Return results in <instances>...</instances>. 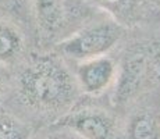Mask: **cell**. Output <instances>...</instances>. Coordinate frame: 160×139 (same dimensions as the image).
I'll return each mask as SVG.
<instances>
[{"label":"cell","mask_w":160,"mask_h":139,"mask_svg":"<svg viewBox=\"0 0 160 139\" xmlns=\"http://www.w3.org/2000/svg\"><path fill=\"white\" fill-rule=\"evenodd\" d=\"M77 93L71 72L58 56L31 53L11 70L10 82L0 106L32 125L53 124L68 113Z\"/></svg>","instance_id":"6da1fadb"},{"label":"cell","mask_w":160,"mask_h":139,"mask_svg":"<svg viewBox=\"0 0 160 139\" xmlns=\"http://www.w3.org/2000/svg\"><path fill=\"white\" fill-rule=\"evenodd\" d=\"M121 35V25L117 21H100L84 27L68 38L61 39L56 49L66 57L87 61L104 56L118 42Z\"/></svg>","instance_id":"7a4b0ae2"},{"label":"cell","mask_w":160,"mask_h":139,"mask_svg":"<svg viewBox=\"0 0 160 139\" xmlns=\"http://www.w3.org/2000/svg\"><path fill=\"white\" fill-rule=\"evenodd\" d=\"M84 139H121V129L112 114L99 109L70 110L53 122Z\"/></svg>","instance_id":"3957f363"},{"label":"cell","mask_w":160,"mask_h":139,"mask_svg":"<svg viewBox=\"0 0 160 139\" xmlns=\"http://www.w3.org/2000/svg\"><path fill=\"white\" fill-rule=\"evenodd\" d=\"M36 43L48 45L60 38L71 17L70 0H31Z\"/></svg>","instance_id":"277c9868"},{"label":"cell","mask_w":160,"mask_h":139,"mask_svg":"<svg viewBox=\"0 0 160 139\" xmlns=\"http://www.w3.org/2000/svg\"><path fill=\"white\" fill-rule=\"evenodd\" d=\"M117 77V66L109 56H100L82 61L77 68V81L89 95L104 92Z\"/></svg>","instance_id":"5b68a950"},{"label":"cell","mask_w":160,"mask_h":139,"mask_svg":"<svg viewBox=\"0 0 160 139\" xmlns=\"http://www.w3.org/2000/svg\"><path fill=\"white\" fill-rule=\"evenodd\" d=\"M32 39L21 28L0 20V66L15 68L32 53Z\"/></svg>","instance_id":"8992f818"},{"label":"cell","mask_w":160,"mask_h":139,"mask_svg":"<svg viewBox=\"0 0 160 139\" xmlns=\"http://www.w3.org/2000/svg\"><path fill=\"white\" fill-rule=\"evenodd\" d=\"M121 139H160V113L153 109L138 110L128 120Z\"/></svg>","instance_id":"52a82bcc"},{"label":"cell","mask_w":160,"mask_h":139,"mask_svg":"<svg viewBox=\"0 0 160 139\" xmlns=\"http://www.w3.org/2000/svg\"><path fill=\"white\" fill-rule=\"evenodd\" d=\"M0 20L21 28L36 43L31 0H0Z\"/></svg>","instance_id":"ba28073f"},{"label":"cell","mask_w":160,"mask_h":139,"mask_svg":"<svg viewBox=\"0 0 160 139\" xmlns=\"http://www.w3.org/2000/svg\"><path fill=\"white\" fill-rule=\"evenodd\" d=\"M148 60L145 54H134L127 60L118 83V96L125 99L138 89L143 77L148 74Z\"/></svg>","instance_id":"9c48e42d"},{"label":"cell","mask_w":160,"mask_h":139,"mask_svg":"<svg viewBox=\"0 0 160 139\" xmlns=\"http://www.w3.org/2000/svg\"><path fill=\"white\" fill-rule=\"evenodd\" d=\"M91 2L114 14L120 21L128 24L139 18V14L143 13L148 0H91Z\"/></svg>","instance_id":"30bf717a"},{"label":"cell","mask_w":160,"mask_h":139,"mask_svg":"<svg viewBox=\"0 0 160 139\" xmlns=\"http://www.w3.org/2000/svg\"><path fill=\"white\" fill-rule=\"evenodd\" d=\"M33 132L32 125L0 106V139H29Z\"/></svg>","instance_id":"8fae6325"},{"label":"cell","mask_w":160,"mask_h":139,"mask_svg":"<svg viewBox=\"0 0 160 139\" xmlns=\"http://www.w3.org/2000/svg\"><path fill=\"white\" fill-rule=\"evenodd\" d=\"M29 139H84V138L77 135L71 129L50 124L38 128Z\"/></svg>","instance_id":"7c38bea8"},{"label":"cell","mask_w":160,"mask_h":139,"mask_svg":"<svg viewBox=\"0 0 160 139\" xmlns=\"http://www.w3.org/2000/svg\"><path fill=\"white\" fill-rule=\"evenodd\" d=\"M10 77H11V70L0 66V104H2L3 99L6 96L8 82H10Z\"/></svg>","instance_id":"4fadbf2b"}]
</instances>
